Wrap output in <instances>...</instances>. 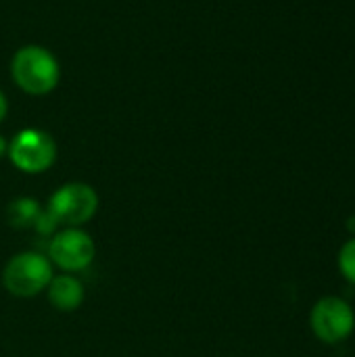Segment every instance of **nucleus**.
I'll list each match as a JSON object with an SVG mask.
<instances>
[{
    "label": "nucleus",
    "mask_w": 355,
    "mask_h": 357,
    "mask_svg": "<svg viewBox=\"0 0 355 357\" xmlns=\"http://www.w3.org/2000/svg\"><path fill=\"white\" fill-rule=\"evenodd\" d=\"M6 113H8V100H6L4 92L0 90V123L6 119Z\"/></svg>",
    "instance_id": "nucleus-11"
},
{
    "label": "nucleus",
    "mask_w": 355,
    "mask_h": 357,
    "mask_svg": "<svg viewBox=\"0 0 355 357\" xmlns=\"http://www.w3.org/2000/svg\"><path fill=\"white\" fill-rule=\"evenodd\" d=\"M46 295H48V301L52 303L54 310L75 312L77 307H82L86 291H84V284L75 276L59 274V276H52V280L46 289Z\"/></svg>",
    "instance_id": "nucleus-7"
},
{
    "label": "nucleus",
    "mask_w": 355,
    "mask_h": 357,
    "mask_svg": "<svg viewBox=\"0 0 355 357\" xmlns=\"http://www.w3.org/2000/svg\"><path fill=\"white\" fill-rule=\"evenodd\" d=\"M52 280V264L36 251L13 255L2 270V284L13 297L29 299L48 289Z\"/></svg>",
    "instance_id": "nucleus-2"
},
{
    "label": "nucleus",
    "mask_w": 355,
    "mask_h": 357,
    "mask_svg": "<svg viewBox=\"0 0 355 357\" xmlns=\"http://www.w3.org/2000/svg\"><path fill=\"white\" fill-rule=\"evenodd\" d=\"M337 266H339L341 276L355 287V236L341 245L339 255H337Z\"/></svg>",
    "instance_id": "nucleus-9"
},
{
    "label": "nucleus",
    "mask_w": 355,
    "mask_h": 357,
    "mask_svg": "<svg viewBox=\"0 0 355 357\" xmlns=\"http://www.w3.org/2000/svg\"><path fill=\"white\" fill-rule=\"evenodd\" d=\"M4 155H8V140L0 134V159H2Z\"/></svg>",
    "instance_id": "nucleus-12"
},
{
    "label": "nucleus",
    "mask_w": 355,
    "mask_h": 357,
    "mask_svg": "<svg viewBox=\"0 0 355 357\" xmlns=\"http://www.w3.org/2000/svg\"><path fill=\"white\" fill-rule=\"evenodd\" d=\"M10 77L25 94L46 96L61 82V65L48 48L40 44H27L13 54Z\"/></svg>",
    "instance_id": "nucleus-1"
},
{
    "label": "nucleus",
    "mask_w": 355,
    "mask_h": 357,
    "mask_svg": "<svg viewBox=\"0 0 355 357\" xmlns=\"http://www.w3.org/2000/svg\"><path fill=\"white\" fill-rule=\"evenodd\" d=\"M40 213H42V205L36 199L19 197V199L10 201V205L6 207V222L15 230H25V228L36 226Z\"/></svg>",
    "instance_id": "nucleus-8"
},
{
    "label": "nucleus",
    "mask_w": 355,
    "mask_h": 357,
    "mask_svg": "<svg viewBox=\"0 0 355 357\" xmlns=\"http://www.w3.org/2000/svg\"><path fill=\"white\" fill-rule=\"evenodd\" d=\"M310 328L324 345H339L355 331V312L343 297L326 295L318 299L310 312Z\"/></svg>",
    "instance_id": "nucleus-3"
},
{
    "label": "nucleus",
    "mask_w": 355,
    "mask_h": 357,
    "mask_svg": "<svg viewBox=\"0 0 355 357\" xmlns=\"http://www.w3.org/2000/svg\"><path fill=\"white\" fill-rule=\"evenodd\" d=\"M96 255L94 241L82 228H65L56 232L48 247L50 264L59 266L63 272L73 274L86 270Z\"/></svg>",
    "instance_id": "nucleus-6"
},
{
    "label": "nucleus",
    "mask_w": 355,
    "mask_h": 357,
    "mask_svg": "<svg viewBox=\"0 0 355 357\" xmlns=\"http://www.w3.org/2000/svg\"><path fill=\"white\" fill-rule=\"evenodd\" d=\"M8 159L23 174H42L56 161V142L44 130L25 128L8 142Z\"/></svg>",
    "instance_id": "nucleus-5"
},
{
    "label": "nucleus",
    "mask_w": 355,
    "mask_h": 357,
    "mask_svg": "<svg viewBox=\"0 0 355 357\" xmlns=\"http://www.w3.org/2000/svg\"><path fill=\"white\" fill-rule=\"evenodd\" d=\"M56 226H59L56 220H54L46 209H42V213H40V218H38L33 230H36L38 234H42V236H48V234H52V232L56 230Z\"/></svg>",
    "instance_id": "nucleus-10"
},
{
    "label": "nucleus",
    "mask_w": 355,
    "mask_h": 357,
    "mask_svg": "<svg viewBox=\"0 0 355 357\" xmlns=\"http://www.w3.org/2000/svg\"><path fill=\"white\" fill-rule=\"evenodd\" d=\"M98 209V195L90 184L69 182L52 192L48 199L46 211L56 220V224H65L67 228H80L90 222Z\"/></svg>",
    "instance_id": "nucleus-4"
}]
</instances>
